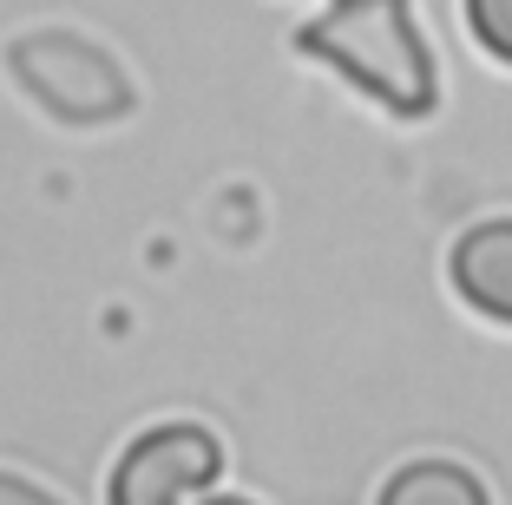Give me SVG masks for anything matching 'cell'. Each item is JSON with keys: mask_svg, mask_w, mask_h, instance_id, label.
Listing matches in <instances>:
<instances>
[{"mask_svg": "<svg viewBox=\"0 0 512 505\" xmlns=\"http://www.w3.org/2000/svg\"><path fill=\"white\" fill-rule=\"evenodd\" d=\"M302 60L329 66L348 92L375 99L394 119H427L440 105V73L414 0H329L296 33Z\"/></svg>", "mask_w": 512, "mask_h": 505, "instance_id": "cell-1", "label": "cell"}, {"mask_svg": "<svg viewBox=\"0 0 512 505\" xmlns=\"http://www.w3.org/2000/svg\"><path fill=\"white\" fill-rule=\"evenodd\" d=\"M7 66H14L20 92L40 105L46 119L73 125V132L112 125V119L132 112V79L119 73V60H112L106 46H92L86 33H73V27L20 33V40L7 46Z\"/></svg>", "mask_w": 512, "mask_h": 505, "instance_id": "cell-2", "label": "cell"}, {"mask_svg": "<svg viewBox=\"0 0 512 505\" xmlns=\"http://www.w3.org/2000/svg\"><path fill=\"white\" fill-rule=\"evenodd\" d=\"M224 473V446L211 427H191V420H165V427H145L112 466V505H197L211 492V479Z\"/></svg>", "mask_w": 512, "mask_h": 505, "instance_id": "cell-3", "label": "cell"}, {"mask_svg": "<svg viewBox=\"0 0 512 505\" xmlns=\"http://www.w3.org/2000/svg\"><path fill=\"white\" fill-rule=\"evenodd\" d=\"M447 276H453V296L467 302L473 315L512 328V217L473 223L467 237L453 243Z\"/></svg>", "mask_w": 512, "mask_h": 505, "instance_id": "cell-4", "label": "cell"}, {"mask_svg": "<svg viewBox=\"0 0 512 505\" xmlns=\"http://www.w3.org/2000/svg\"><path fill=\"white\" fill-rule=\"evenodd\" d=\"M375 505H493V499L460 460H414L381 486Z\"/></svg>", "mask_w": 512, "mask_h": 505, "instance_id": "cell-5", "label": "cell"}, {"mask_svg": "<svg viewBox=\"0 0 512 505\" xmlns=\"http://www.w3.org/2000/svg\"><path fill=\"white\" fill-rule=\"evenodd\" d=\"M467 27L499 66H512V0H467Z\"/></svg>", "mask_w": 512, "mask_h": 505, "instance_id": "cell-6", "label": "cell"}, {"mask_svg": "<svg viewBox=\"0 0 512 505\" xmlns=\"http://www.w3.org/2000/svg\"><path fill=\"white\" fill-rule=\"evenodd\" d=\"M0 505H66V499L33 486V479H20V473H0Z\"/></svg>", "mask_w": 512, "mask_h": 505, "instance_id": "cell-7", "label": "cell"}, {"mask_svg": "<svg viewBox=\"0 0 512 505\" xmlns=\"http://www.w3.org/2000/svg\"><path fill=\"white\" fill-rule=\"evenodd\" d=\"M197 505H256V499H237V492H217V499H197Z\"/></svg>", "mask_w": 512, "mask_h": 505, "instance_id": "cell-8", "label": "cell"}]
</instances>
